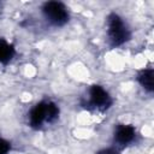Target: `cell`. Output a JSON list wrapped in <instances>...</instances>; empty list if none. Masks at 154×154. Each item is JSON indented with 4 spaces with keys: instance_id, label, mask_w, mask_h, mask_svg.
<instances>
[{
    "instance_id": "obj_1",
    "label": "cell",
    "mask_w": 154,
    "mask_h": 154,
    "mask_svg": "<svg viewBox=\"0 0 154 154\" xmlns=\"http://www.w3.org/2000/svg\"><path fill=\"white\" fill-rule=\"evenodd\" d=\"M59 106L52 101H41L36 103L28 114L29 125L32 129H41L46 124L54 123L59 117Z\"/></svg>"
},
{
    "instance_id": "obj_2",
    "label": "cell",
    "mask_w": 154,
    "mask_h": 154,
    "mask_svg": "<svg viewBox=\"0 0 154 154\" xmlns=\"http://www.w3.org/2000/svg\"><path fill=\"white\" fill-rule=\"evenodd\" d=\"M112 103H113V100L109 93L99 84H94L89 87L87 91V96L82 102L84 108L89 111H97V112L107 111L112 106Z\"/></svg>"
},
{
    "instance_id": "obj_3",
    "label": "cell",
    "mask_w": 154,
    "mask_h": 154,
    "mask_svg": "<svg viewBox=\"0 0 154 154\" xmlns=\"http://www.w3.org/2000/svg\"><path fill=\"white\" fill-rule=\"evenodd\" d=\"M107 36L111 46L113 47L123 46L130 40V29L124 19L117 13H111L107 17Z\"/></svg>"
},
{
    "instance_id": "obj_4",
    "label": "cell",
    "mask_w": 154,
    "mask_h": 154,
    "mask_svg": "<svg viewBox=\"0 0 154 154\" xmlns=\"http://www.w3.org/2000/svg\"><path fill=\"white\" fill-rule=\"evenodd\" d=\"M42 14L54 26H63L70 19L69 8L60 1H47L42 6Z\"/></svg>"
},
{
    "instance_id": "obj_5",
    "label": "cell",
    "mask_w": 154,
    "mask_h": 154,
    "mask_svg": "<svg viewBox=\"0 0 154 154\" xmlns=\"http://www.w3.org/2000/svg\"><path fill=\"white\" fill-rule=\"evenodd\" d=\"M136 137V129L129 124H119L114 129V141L119 146L130 144Z\"/></svg>"
},
{
    "instance_id": "obj_6",
    "label": "cell",
    "mask_w": 154,
    "mask_h": 154,
    "mask_svg": "<svg viewBox=\"0 0 154 154\" xmlns=\"http://www.w3.org/2000/svg\"><path fill=\"white\" fill-rule=\"evenodd\" d=\"M138 83L143 87L144 90L152 93L154 90V71L153 69H144L138 73Z\"/></svg>"
},
{
    "instance_id": "obj_7",
    "label": "cell",
    "mask_w": 154,
    "mask_h": 154,
    "mask_svg": "<svg viewBox=\"0 0 154 154\" xmlns=\"http://www.w3.org/2000/svg\"><path fill=\"white\" fill-rule=\"evenodd\" d=\"M14 55V47L4 38H0V63L7 64Z\"/></svg>"
},
{
    "instance_id": "obj_8",
    "label": "cell",
    "mask_w": 154,
    "mask_h": 154,
    "mask_svg": "<svg viewBox=\"0 0 154 154\" xmlns=\"http://www.w3.org/2000/svg\"><path fill=\"white\" fill-rule=\"evenodd\" d=\"M10 149H11V144H10V142L6 141L5 138L0 137V154H7Z\"/></svg>"
},
{
    "instance_id": "obj_9",
    "label": "cell",
    "mask_w": 154,
    "mask_h": 154,
    "mask_svg": "<svg viewBox=\"0 0 154 154\" xmlns=\"http://www.w3.org/2000/svg\"><path fill=\"white\" fill-rule=\"evenodd\" d=\"M96 154H120V153H119V150L117 148L109 147V148H103V149L99 150Z\"/></svg>"
}]
</instances>
